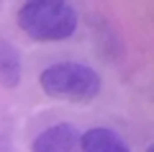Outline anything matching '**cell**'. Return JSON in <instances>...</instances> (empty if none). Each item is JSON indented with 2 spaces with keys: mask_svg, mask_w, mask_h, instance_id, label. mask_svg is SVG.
<instances>
[{
  "mask_svg": "<svg viewBox=\"0 0 154 152\" xmlns=\"http://www.w3.org/2000/svg\"><path fill=\"white\" fill-rule=\"evenodd\" d=\"M16 18L21 31L36 41H62L77 31V11L64 0H28Z\"/></svg>",
  "mask_w": 154,
  "mask_h": 152,
  "instance_id": "1",
  "label": "cell"
},
{
  "mask_svg": "<svg viewBox=\"0 0 154 152\" xmlns=\"http://www.w3.org/2000/svg\"><path fill=\"white\" fill-rule=\"evenodd\" d=\"M38 85L46 95L64 101H93L100 93V75L82 62H57L38 75Z\"/></svg>",
  "mask_w": 154,
  "mask_h": 152,
  "instance_id": "2",
  "label": "cell"
},
{
  "mask_svg": "<svg viewBox=\"0 0 154 152\" xmlns=\"http://www.w3.org/2000/svg\"><path fill=\"white\" fill-rule=\"evenodd\" d=\"M80 131L72 124H54L33 139V152H80Z\"/></svg>",
  "mask_w": 154,
  "mask_h": 152,
  "instance_id": "3",
  "label": "cell"
},
{
  "mask_svg": "<svg viewBox=\"0 0 154 152\" xmlns=\"http://www.w3.org/2000/svg\"><path fill=\"white\" fill-rule=\"evenodd\" d=\"M80 152H131V150L121 134H116L113 129H105V126H98L80 137Z\"/></svg>",
  "mask_w": 154,
  "mask_h": 152,
  "instance_id": "4",
  "label": "cell"
},
{
  "mask_svg": "<svg viewBox=\"0 0 154 152\" xmlns=\"http://www.w3.org/2000/svg\"><path fill=\"white\" fill-rule=\"evenodd\" d=\"M21 82V52L11 41L0 39V85L16 88Z\"/></svg>",
  "mask_w": 154,
  "mask_h": 152,
  "instance_id": "5",
  "label": "cell"
}]
</instances>
